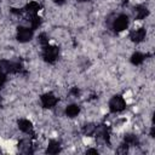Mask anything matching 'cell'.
I'll return each mask as SVG.
<instances>
[{"mask_svg": "<svg viewBox=\"0 0 155 155\" xmlns=\"http://www.w3.org/2000/svg\"><path fill=\"white\" fill-rule=\"evenodd\" d=\"M58 53H59L58 47L46 45L44 46V50H42V58L47 63H54L56 59L58 58Z\"/></svg>", "mask_w": 155, "mask_h": 155, "instance_id": "obj_1", "label": "cell"}, {"mask_svg": "<svg viewBox=\"0 0 155 155\" xmlns=\"http://www.w3.org/2000/svg\"><path fill=\"white\" fill-rule=\"evenodd\" d=\"M126 108V102L121 96H114L109 102V109L111 113H120Z\"/></svg>", "mask_w": 155, "mask_h": 155, "instance_id": "obj_2", "label": "cell"}, {"mask_svg": "<svg viewBox=\"0 0 155 155\" xmlns=\"http://www.w3.org/2000/svg\"><path fill=\"white\" fill-rule=\"evenodd\" d=\"M33 38V29L27 27H18L17 28V40L19 42H28Z\"/></svg>", "mask_w": 155, "mask_h": 155, "instance_id": "obj_3", "label": "cell"}, {"mask_svg": "<svg viewBox=\"0 0 155 155\" xmlns=\"http://www.w3.org/2000/svg\"><path fill=\"white\" fill-rule=\"evenodd\" d=\"M128 27V17L126 15H119L113 22V29L115 31H122Z\"/></svg>", "mask_w": 155, "mask_h": 155, "instance_id": "obj_4", "label": "cell"}, {"mask_svg": "<svg viewBox=\"0 0 155 155\" xmlns=\"http://www.w3.org/2000/svg\"><path fill=\"white\" fill-rule=\"evenodd\" d=\"M57 102L58 99L53 93H45L41 96V104L44 108H47V109L53 108L57 104Z\"/></svg>", "mask_w": 155, "mask_h": 155, "instance_id": "obj_5", "label": "cell"}, {"mask_svg": "<svg viewBox=\"0 0 155 155\" xmlns=\"http://www.w3.org/2000/svg\"><path fill=\"white\" fill-rule=\"evenodd\" d=\"M145 29L144 28H138L136 30H132L130 33V39L133 41V42H142L144 39H145Z\"/></svg>", "mask_w": 155, "mask_h": 155, "instance_id": "obj_6", "label": "cell"}, {"mask_svg": "<svg viewBox=\"0 0 155 155\" xmlns=\"http://www.w3.org/2000/svg\"><path fill=\"white\" fill-rule=\"evenodd\" d=\"M96 137L99 138V139H103V140H109V130L107 128V126L104 125H99V126H96V132H94Z\"/></svg>", "mask_w": 155, "mask_h": 155, "instance_id": "obj_7", "label": "cell"}, {"mask_svg": "<svg viewBox=\"0 0 155 155\" xmlns=\"http://www.w3.org/2000/svg\"><path fill=\"white\" fill-rule=\"evenodd\" d=\"M18 128L24 133H33V124L27 119L18 120Z\"/></svg>", "mask_w": 155, "mask_h": 155, "instance_id": "obj_8", "label": "cell"}, {"mask_svg": "<svg viewBox=\"0 0 155 155\" xmlns=\"http://www.w3.org/2000/svg\"><path fill=\"white\" fill-rule=\"evenodd\" d=\"M133 13H134V18L136 19H143L149 15V10L143 5H138V6L134 7Z\"/></svg>", "mask_w": 155, "mask_h": 155, "instance_id": "obj_9", "label": "cell"}, {"mask_svg": "<svg viewBox=\"0 0 155 155\" xmlns=\"http://www.w3.org/2000/svg\"><path fill=\"white\" fill-rule=\"evenodd\" d=\"M59 151H61V144H59V142H57V140H51V142L48 143V145H47L46 153H47V154H58Z\"/></svg>", "mask_w": 155, "mask_h": 155, "instance_id": "obj_10", "label": "cell"}, {"mask_svg": "<svg viewBox=\"0 0 155 155\" xmlns=\"http://www.w3.org/2000/svg\"><path fill=\"white\" fill-rule=\"evenodd\" d=\"M40 4H38V2H35V1H30L27 6H25V11L31 16V15H36L38 12H39V10H40Z\"/></svg>", "mask_w": 155, "mask_h": 155, "instance_id": "obj_11", "label": "cell"}, {"mask_svg": "<svg viewBox=\"0 0 155 155\" xmlns=\"http://www.w3.org/2000/svg\"><path fill=\"white\" fill-rule=\"evenodd\" d=\"M79 113H80V107L76 104H70L65 109V114L69 117H75V116H78Z\"/></svg>", "mask_w": 155, "mask_h": 155, "instance_id": "obj_12", "label": "cell"}, {"mask_svg": "<svg viewBox=\"0 0 155 155\" xmlns=\"http://www.w3.org/2000/svg\"><path fill=\"white\" fill-rule=\"evenodd\" d=\"M18 148L21 149V151H23V153H25V154H30V153H33L30 142H29L28 139H23V140H21L19 144H18Z\"/></svg>", "mask_w": 155, "mask_h": 155, "instance_id": "obj_13", "label": "cell"}, {"mask_svg": "<svg viewBox=\"0 0 155 155\" xmlns=\"http://www.w3.org/2000/svg\"><path fill=\"white\" fill-rule=\"evenodd\" d=\"M144 58H145V56H144L143 53L136 52V53L132 54L131 62H132V64H134V65H139V64H142V63L144 62Z\"/></svg>", "mask_w": 155, "mask_h": 155, "instance_id": "obj_14", "label": "cell"}, {"mask_svg": "<svg viewBox=\"0 0 155 155\" xmlns=\"http://www.w3.org/2000/svg\"><path fill=\"white\" fill-rule=\"evenodd\" d=\"M94 132H96V125H94V124H86V125L82 127V133H84L85 136L91 137V136L94 134Z\"/></svg>", "mask_w": 155, "mask_h": 155, "instance_id": "obj_15", "label": "cell"}, {"mask_svg": "<svg viewBox=\"0 0 155 155\" xmlns=\"http://www.w3.org/2000/svg\"><path fill=\"white\" fill-rule=\"evenodd\" d=\"M11 63H12V62L6 61V59L0 61V73H2V74H8V73H11Z\"/></svg>", "mask_w": 155, "mask_h": 155, "instance_id": "obj_16", "label": "cell"}, {"mask_svg": "<svg viewBox=\"0 0 155 155\" xmlns=\"http://www.w3.org/2000/svg\"><path fill=\"white\" fill-rule=\"evenodd\" d=\"M30 22V28L34 30V29H38L41 24V18L38 16V15H31V18L29 19Z\"/></svg>", "mask_w": 155, "mask_h": 155, "instance_id": "obj_17", "label": "cell"}, {"mask_svg": "<svg viewBox=\"0 0 155 155\" xmlns=\"http://www.w3.org/2000/svg\"><path fill=\"white\" fill-rule=\"evenodd\" d=\"M124 140H125V143L128 147H133V145H137L138 144V138L134 134H126L125 138H124Z\"/></svg>", "mask_w": 155, "mask_h": 155, "instance_id": "obj_18", "label": "cell"}, {"mask_svg": "<svg viewBox=\"0 0 155 155\" xmlns=\"http://www.w3.org/2000/svg\"><path fill=\"white\" fill-rule=\"evenodd\" d=\"M23 69L22 63L19 62H12L11 63V73H19Z\"/></svg>", "mask_w": 155, "mask_h": 155, "instance_id": "obj_19", "label": "cell"}, {"mask_svg": "<svg viewBox=\"0 0 155 155\" xmlns=\"http://www.w3.org/2000/svg\"><path fill=\"white\" fill-rule=\"evenodd\" d=\"M38 40H39V44H41L42 46L48 45V36H47L46 33H41L39 35V38H38Z\"/></svg>", "mask_w": 155, "mask_h": 155, "instance_id": "obj_20", "label": "cell"}, {"mask_svg": "<svg viewBox=\"0 0 155 155\" xmlns=\"http://www.w3.org/2000/svg\"><path fill=\"white\" fill-rule=\"evenodd\" d=\"M127 150H128V145L125 143V144H121V145L117 148L116 153H119V154H126V153H127Z\"/></svg>", "mask_w": 155, "mask_h": 155, "instance_id": "obj_21", "label": "cell"}, {"mask_svg": "<svg viewBox=\"0 0 155 155\" xmlns=\"http://www.w3.org/2000/svg\"><path fill=\"white\" fill-rule=\"evenodd\" d=\"M6 82V74L0 73V88L2 87V85Z\"/></svg>", "mask_w": 155, "mask_h": 155, "instance_id": "obj_22", "label": "cell"}, {"mask_svg": "<svg viewBox=\"0 0 155 155\" xmlns=\"http://www.w3.org/2000/svg\"><path fill=\"white\" fill-rule=\"evenodd\" d=\"M70 93H71L73 96H78V94L80 93V90H79L78 87H73V88L70 90Z\"/></svg>", "mask_w": 155, "mask_h": 155, "instance_id": "obj_23", "label": "cell"}, {"mask_svg": "<svg viewBox=\"0 0 155 155\" xmlns=\"http://www.w3.org/2000/svg\"><path fill=\"white\" fill-rule=\"evenodd\" d=\"M11 12H12V13H15V15H21V13H22V11H21V10L18 11V8H12V10H11Z\"/></svg>", "mask_w": 155, "mask_h": 155, "instance_id": "obj_24", "label": "cell"}, {"mask_svg": "<svg viewBox=\"0 0 155 155\" xmlns=\"http://www.w3.org/2000/svg\"><path fill=\"white\" fill-rule=\"evenodd\" d=\"M86 153H87V154H98V151H97L96 149H88Z\"/></svg>", "mask_w": 155, "mask_h": 155, "instance_id": "obj_25", "label": "cell"}, {"mask_svg": "<svg viewBox=\"0 0 155 155\" xmlns=\"http://www.w3.org/2000/svg\"><path fill=\"white\" fill-rule=\"evenodd\" d=\"M56 4H58V5H62V4H64V1L65 0H53Z\"/></svg>", "mask_w": 155, "mask_h": 155, "instance_id": "obj_26", "label": "cell"}, {"mask_svg": "<svg viewBox=\"0 0 155 155\" xmlns=\"http://www.w3.org/2000/svg\"><path fill=\"white\" fill-rule=\"evenodd\" d=\"M150 136L154 137V127H151V130H150Z\"/></svg>", "mask_w": 155, "mask_h": 155, "instance_id": "obj_27", "label": "cell"}, {"mask_svg": "<svg viewBox=\"0 0 155 155\" xmlns=\"http://www.w3.org/2000/svg\"><path fill=\"white\" fill-rule=\"evenodd\" d=\"M79 1H81V2H85V1H90V0H79Z\"/></svg>", "mask_w": 155, "mask_h": 155, "instance_id": "obj_28", "label": "cell"}]
</instances>
